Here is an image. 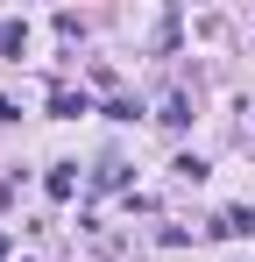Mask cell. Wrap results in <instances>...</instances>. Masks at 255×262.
Instances as JSON below:
<instances>
[{
	"label": "cell",
	"instance_id": "1",
	"mask_svg": "<svg viewBox=\"0 0 255 262\" xmlns=\"http://www.w3.org/2000/svg\"><path fill=\"white\" fill-rule=\"evenodd\" d=\"M213 234H255V206H227L213 220Z\"/></svg>",
	"mask_w": 255,
	"mask_h": 262
},
{
	"label": "cell",
	"instance_id": "2",
	"mask_svg": "<svg viewBox=\"0 0 255 262\" xmlns=\"http://www.w3.org/2000/svg\"><path fill=\"white\" fill-rule=\"evenodd\" d=\"M42 191H50V199H57V206H64V199H71V191H78V177H71V163H57V170L42 177Z\"/></svg>",
	"mask_w": 255,
	"mask_h": 262
},
{
	"label": "cell",
	"instance_id": "3",
	"mask_svg": "<svg viewBox=\"0 0 255 262\" xmlns=\"http://www.w3.org/2000/svg\"><path fill=\"white\" fill-rule=\"evenodd\" d=\"M156 121H163V128H184V121H192V99H184V92H170V99H163V114H156Z\"/></svg>",
	"mask_w": 255,
	"mask_h": 262
},
{
	"label": "cell",
	"instance_id": "4",
	"mask_svg": "<svg viewBox=\"0 0 255 262\" xmlns=\"http://www.w3.org/2000/svg\"><path fill=\"white\" fill-rule=\"evenodd\" d=\"M29 50V29L22 21H0V57H22Z\"/></svg>",
	"mask_w": 255,
	"mask_h": 262
},
{
	"label": "cell",
	"instance_id": "5",
	"mask_svg": "<svg viewBox=\"0 0 255 262\" xmlns=\"http://www.w3.org/2000/svg\"><path fill=\"white\" fill-rule=\"evenodd\" d=\"M50 106H57L64 121H78V114H85V92H64V85H57V92H50Z\"/></svg>",
	"mask_w": 255,
	"mask_h": 262
},
{
	"label": "cell",
	"instance_id": "6",
	"mask_svg": "<svg viewBox=\"0 0 255 262\" xmlns=\"http://www.w3.org/2000/svg\"><path fill=\"white\" fill-rule=\"evenodd\" d=\"M0 255H7V234H0Z\"/></svg>",
	"mask_w": 255,
	"mask_h": 262
}]
</instances>
